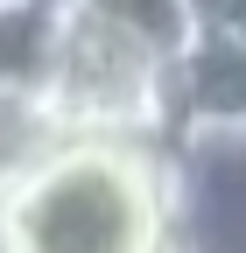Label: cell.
Here are the masks:
<instances>
[{
  "mask_svg": "<svg viewBox=\"0 0 246 253\" xmlns=\"http://www.w3.org/2000/svg\"><path fill=\"white\" fill-rule=\"evenodd\" d=\"M7 253H176L169 148L71 134L0 204Z\"/></svg>",
  "mask_w": 246,
  "mask_h": 253,
  "instance_id": "1",
  "label": "cell"
},
{
  "mask_svg": "<svg viewBox=\"0 0 246 253\" xmlns=\"http://www.w3.org/2000/svg\"><path fill=\"white\" fill-rule=\"evenodd\" d=\"M42 99L56 106L64 134H113V141H162L176 148L169 113V56L120 36L113 21L71 7L56 63L42 78Z\"/></svg>",
  "mask_w": 246,
  "mask_h": 253,
  "instance_id": "2",
  "label": "cell"
},
{
  "mask_svg": "<svg viewBox=\"0 0 246 253\" xmlns=\"http://www.w3.org/2000/svg\"><path fill=\"white\" fill-rule=\"evenodd\" d=\"M176 253H246V126H197L169 148Z\"/></svg>",
  "mask_w": 246,
  "mask_h": 253,
  "instance_id": "3",
  "label": "cell"
},
{
  "mask_svg": "<svg viewBox=\"0 0 246 253\" xmlns=\"http://www.w3.org/2000/svg\"><path fill=\"white\" fill-rule=\"evenodd\" d=\"M176 141L197 126H246V42L232 28H197L190 49L169 63Z\"/></svg>",
  "mask_w": 246,
  "mask_h": 253,
  "instance_id": "4",
  "label": "cell"
},
{
  "mask_svg": "<svg viewBox=\"0 0 246 253\" xmlns=\"http://www.w3.org/2000/svg\"><path fill=\"white\" fill-rule=\"evenodd\" d=\"M71 0H0V91H42Z\"/></svg>",
  "mask_w": 246,
  "mask_h": 253,
  "instance_id": "5",
  "label": "cell"
},
{
  "mask_svg": "<svg viewBox=\"0 0 246 253\" xmlns=\"http://www.w3.org/2000/svg\"><path fill=\"white\" fill-rule=\"evenodd\" d=\"M64 120L42 91H0V204L36 176L56 148H64Z\"/></svg>",
  "mask_w": 246,
  "mask_h": 253,
  "instance_id": "6",
  "label": "cell"
},
{
  "mask_svg": "<svg viewBox=\"0 0 246 253\" xmlns=\"http://www.w3.org/2000/svg\"><path fill=\"white\" fill-rule=\"evenodd\" d=\"M71 7H84V14L113 21L120 36L148 42V49L169 56V63L190 49V36H197V21H190V7H183V0H71Z\"/></svg>",
  "mask_w": 246,
  "mask_h": 253,
  "instance_id": "7",
  "label": "cell"
},
{
  "mask_svg": "<svg viewBox=\"0 0 246 253\" xmlns=\"http://www.w3.org/2000/svg\"><path fill=\"white\" fill-rule=\"evenodd\" d=\"M183 7H190V21H197V28H225L239 0H183Z\"/></svg>",
  "mask_w": 246,
  "mask_h": 253,
  "instance_id": "8",
  "label": "cell"
},
{
  "mask_svg": "<svg viewBox=\"0 0 246 253\" xmlns=\"http://www.w3.org/2000/svg\"><path fill=\"white\" fill-rule=\"evenodd\" d=\"M225 28H232V36H239V42H246V0H239V7H232V21H225Z\"/></svg>",
  "mask_w": 246,
  "mask_h": 253,
  "instance_id": "9",
  "label": "cell"
}]
</instances>
